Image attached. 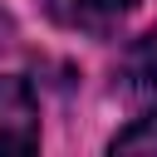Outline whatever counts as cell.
Returning a JSON list of instances; mask_svg holds the SVG:
<instances>
[{
	"mask_svg": "<svg viewBox=\"0 0 157 157\" xmlns=\"http://www.w3.org/2000/svg\"><path fill=\"white\" fill-rule=\"evenodd\" d=\"M123 88H128L132 98L157 103V29H147V34L128 49V59H123Z\"/></svg>",
	"mask_w": 157,
	"mask_h": 157,
	"instance_id": "2",
	"label": "cell"
},
{
	"mask_svg": "<svg viewBox=\"0 0 157 157\" xmlns=\"http://www.w3.org/2000/svg\"><path fill=\"white\" fill-rule=\"evenodd\" d=\"M142 0H49V10L64 25H83V29H103L113 20H123L128 10H137Z\"/></svg>",
	"mask_w": 157,
	"mask_h": 157,
	"instance_id": "3",
	"label": "cell"
},
{
	"mask_svg": "<svg viewBox=\"0 0 157 157\" xmlns=\"http://www.w3.org/2000/svg\"><path fill=\"white\" fill-rule=\"evenodd\" d=\"M113 152H157V113H142L113 137Z\"/></svg>",
	"mask_w": 157,
	"mask_h": 157,
	"instance_id": "4",
	"label": "cell"
},
{
	"mask_svg": "<svg viewBox=\"0 0 157 157\" xmlns=\"http://www.w3.org/2000/svg\"><path fill=\"white\" fill-rule=\"evenodd\" d=\"M39 147V103L34 88L15 74L0 78V152H34Z\"/></svg>",
	"mask_w": 157,
	"mask_h": 157,
	"instance_id": "1",
	"label": "cell"
}]
</instances>
